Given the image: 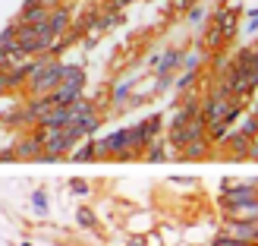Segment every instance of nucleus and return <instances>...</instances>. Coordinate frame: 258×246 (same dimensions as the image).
<instances>
[{
  "label": "nucleus",
  "instance_id": "nucleus-1",
  "mask_svg": "<svg viewBox=\"0 0 258 246\" xmlns=\"http://www.w3.org/2000/svg\"><path fill=\"white\" fill-rule=\"evenodd\" d=\"M32 60L35 63H32L29 79H25V92H29V98H44L60 85L63 63L57 57H32Z\"/></svg>",
  "mask_w": 258,
  "mask_h": 246
},
{
  "label": "nucleus",
  "instance_id": "nucleus-2",
  "mask_svg": "<svg viewBox=\"0 0 258 246\" xmlns=\"http://www.w3.org/2000/svg\"><path fill=\"white\" fill-rule=\"evenodd\" d=\"M82 95H85V70L76 67V63H63V79L47 98L54 101V105H73V101L82 98Z\"/></svg>",
  "mask_w": 258,
  "mask_h": 246
},
{
  "label": "nucleus",
  "instance_id": "nucleus-3",
  "mask_svg": "<svg viewBox=\"0 0 258 246\" xmlns=\"http://www.w3.org/2000/svg\"><path fill=\"white\" fill-rule=\"evenodd\" d=\"M221 209L236 202H255L258 199V180H246V183H224L221 186Z\"/></svg>",
  "mask_w": 258,
  "mask_h": 246
},
{
  "label": "nucleus",
  "instance_id": "nucleus-4",
  "mask_svg": "<svg viewBox=\"0 0 258 246\" xmlns=\"http://www.w3.org/2000/svg\"><path fill=\"white\" fill-rule=\"evenodd\" d=\"M202 136H205V120H202V111H199L189 123L170 129V149H183V145H189V142H196Z\"/></svg>",
  "mask_w": 258,
  "mask_h": 246
},
{
  "label": "nucleus",
  "instance_id": "nucleus-5",
  "mask_svg": "<svg viewBox=\"0 0 258 246\" xmlns=\"http://www.w3.org/2000/svg\"><path fill=\"white\" fill-rule=\"evenodd\" d=\"M179 63H183V51L179 47H167L161 60H158V85L167 88V82L173 79V70H179Z\"/></svg>",
  "mask_w": 258,
  "mask_h": 246
},
{
  "label": "nucleus",
  "instance_id": "nucleus-6",
  "mask_svg": "<svg viewBox=\"0 0 258 246\" xmlns=\"http://www.w3.org/2000/svg\"><path fill=\"white\" fill-rule=\"evenodd\" d=\"M224 234L233 237V240H242V243H258V218L252 221H227L224 224Z\"/></svg>",
  "mask_w": 258,
  "mask_h": 246
},
{
  "label": "nucleus",
  "instance_id": "nucleus-7",
  "mask_svg": "<svg viewBox=\"0 0 258 246\" xmlns=\"http://www.w3.org/2000/svg\"><path fill=\"white\" fill-rule=\"evenodd\" d=\"M47 25H50V32H54L57 38H63V35L70 32V25H73V10H70L67 4H57V7H50Z\"/></svg>",
  "mask_w": 258,
  "mask_h": 246
},
{
  "label": "nucleus",
  "instance_id": "nucleus-8",
  "mask_svg": "<svg viewBox=\"0 0 258 246\" xmlns=\"http://www.w3.org/2000/svg\"><path fill=\"white\" fill-rule=\"evenodd\" d=\"M13 152H16V158H19V161H25V158L35 161L38 155L44 152V145H41V139H38L35 129H29V136H22V139L16 142V145H13Z\"/></svg>",
  "mask_w": 258,
  "mask_h": 246
},
{
  "label": "nucleus",
  "instance_id": "nucleus-9",
  "mask_svg": "<svg viewBox=\"0 0 258 246\" xmlns=\"http://www.w3.org/2000/svg\"><path fill=\"white\" fill-rule=\"evenodd\" d=\"M47 16H50V10L44 4H38V0H25L22 10H19V16H16V22H22V25H38V22H47Z\"/></svg>",
  "mask_w": 258,
  "mask_h": 246
},
{
  "label": "nucleus",
  "instance_id": "nucleus-10",
  "mask_svg": "<svg viewBox=\"0 0 258 246\" xmlns=\"http://www.w3.org/2000/svg\"><path fill=\"white\" fill-rule=\"evenodd\" d=\"M211 25L224 35V41L230 44V41H233V35H236V10H217L214 16H211Z\"/></svg>",
  "mask_w": 258,
  "mask_h": 246
},
{
  "label": "nucleus",
  "instance_id": "nucleus-11",
  "mask_svg": "<svg viewBox=\"0 0 258 246\" xmlns=\"http://www.w3.org/2000/svg\"><path fill=\"white\" fill-rule=\"evenodd\" d=\"M227 221H252V218H258V199L255 202H236V205H227V209H221Z\"/></svg>",
  "mask_w": 258,
  "mask_h": 246
},
{
  "label": "nucleus",
  "instance_id": "nucleus-12",
  "mask_svg": "<svg viewBox=\"0 0 258 246\" xmlns=\"http://www.w3.org/2000/svg\"><path fill=\"white\" fill-rule=\"evenodd\" d=\"M208 149H211V139L202 136L196 142H189V145H183V152H179V158L183 161H196V158H208Z\"/></svg>",
  "mask_w": 258,
  "mask_h": 246
},
{
  "label": "nucleus",
  "instance_id": "nucleus-13",
  "mask_svg": "<svg viewBox=\"0 0 258 246\" xmlns=\"http://www.w3.org/2000/svg\"><path fill=\"white\" fill-rule=\"evenodd\" d=\"M145 149H148V152H145V161H151V164H161V161H167V158H170V155L164 152V145H161V142H148Z\"/></svg>",
  "mask_w": 258,
  "mask_h": 246
},
{
  "label": "nucleus",
  "instance_id": "nucleus-14",
  "mask_svg": "<svg viewBox=\"0 0 258 246\" xmlns=\"http://www.w3.org/2000/svg\"><path fill=\"white\" fill-rule=\"evenodd\" d=\"M239 133H242V136H249V139H255V136H258V111L252 114V117H246V123L239 126Z\"/></svg>",
  "mask_w": 258,
  "mask_h": 246
},
{
  "label": "nucleus",
  "instance_id": "nucleus-15",
  "mask_svg": "<svg viewBox=\"0 0 258 246\" xmlns=\"http://www.w3.org/2000/svg\"><path fill=\"white\" fill-rule=\"evenodd\" d=\"M186 16H189V25H196V29H199V25H202V29H205V10L196 4V7H189L186 10Z\"/></svg>",
  "mask_w": 258,
  "mask_h": 246
},
{
  "label": "nucleus",
  "instance_id": "nucleus-16",
  "mask_svg": "<svg viewBox=\"0 0 258 246\" xmlns=\"http://www.w3.org/2000/svg\"><path fill=\"white\" fill-rule=\"evenodd\" d=\"M70 158L73 161H95V142H88V145H82L79 152H73Z\"/></svg>",
  "mask_w": 258,
  "mask_h": 246
},
{
  "label": "nucleus",
  "instance_id": "nucleus-17",
  "mask_svg": "<svg viewBox=\"0 0 258 246\" xmlns=\"http://www.w3.org/2000/svg\"><path fill=\"white\" fill-rule=\"evenodd\" d=\"M76 221H79L82 227H88V230H92V227H95V212H92V209H85V205H82V209L76 212Z\"/></svg>",
  "mask_w": 258,
  "mask_h": 246
},
{
  "label": "nucleus",
  "instance_id": "nucleus-18",
  "mask_svg": "<svg viewBox=\"0 0 258 246\" xmlns=\"http://www.w3.org/2000/svg\"><path fill=\"white\" fill-rule=\"evenodd\" d=\"M196 79H199V73H196V70H183V76L176 79V88H179V92H186V88L196 82Z\"/></svg>",
  "mask_w": 258,
  "mask_h": 246
},
{
  "label": "nucleus",
  "instance_id": "nucleus-19",
  "mask_svg": "<svg viewBox=\"0 0 258 246\" xmlns=\"http://www.w3.org/2000/svg\"><path fill=\"white\" fill-rule=\"evenodd\" d=\"M129 88H133V82H120V85H113V105H123L126 101V95H129Z\"/></svg>",
  "mask_w": 258,
  "mask_h": 246
},
{
  "label": "nucleus",
  "instance_id": "nucleus-20",
  "mask_svg": "<svg viewBox=\"0 0 258 246\" xmlns=\"http://www.w3.org/2000/svg\"><path fill=\"white\" fill-rule=\"evenodd\" d=\"M32 205H35V212L44 215V212H47V192H44V189H35V192H32Z\"/></svg>",
  "mask_w": 258,
  "mask_h": 246
},
{
  "label": "nucleus",
  "instance_id": "nucleus-21",
  "mask_svg": "<svg viewBox=\"0 0 258 246\" xmlns=\"http://www.w3.org/2000/svg\"><path fill=\"white\" fill-rule=\"evenodd\" d=\"M129 4H133V0H104V7H101V10H110V13H123Z\"/></svg>",
  "mask_w": 258,
  "mask_h": 246
},
{
  "label": "nucleus",
  "instance_id": "nucleus-22",
  "mask_svg": "<svg viewBox=\"0 0 258 246\" xmlns=\"http://www.w3.org/2000/svg\"><path fill=\"white\" fill-rule=\"evenodd\" d=\"M211 246H252V243H242V240H233V237H227V234H221Z\"/></svg>",
  "mask_w": 258,
  "mask_h": 246
},
{
  "label": "nucleus",
  "instance_id": "nucleus-23",
  "mask_svg": "<svg viewBox=\"0 0 258 246\" xmlns=\"http://www.w3.org/2000/svg\"><path fill=\"white\" fill-rule=\"evenodd\" d=\"M183 67H186V70H196V73H199V67H202V54H189V57L183 54Z\"/></svg>",
  "mask_w": 258,
  "mask_h": 246
},
{
  "label": "nucleus",
  "instance_id": "nucleus-24",
  "mask_svg": "<svg viewBox=\"0 0 258 246\" xmlns=\"http://www.w3.org/2000/svg\"><path fill=\"white\" fill-rule=\"evenodd\" d=\"M70 189L76 192V196H88V183H85V180H70Z\"/></svg>",
  "mask_w": 258,
  "mask_h": 246
},
{
  "label": "nucleus",
  "instance_id": "nucleus-25",
  "mask_svg": "<svg viewBox=\"0 0 258 246\" xmlns=\"http://www.w3.org/2000/svg\"><path fill=\"white\" fill-rule=\"evenodd\" d=\"M173 7L176 10H189V7H196V0H173Z\"/></svg>",
  "mask_w": 258,
  "mask_h": 246
},
{
  "label": "nucleus",
  "instance_id": "nucleus-26",
  "mask_svg": "<svg viewBox=\"0 0 258 246\" xmlns=\"http://www.w3.org/2000/svg\"><path fill=\"white\" fill-rule=\"evenodd\" d=\"M4 95H10V85H7V76L0 73V98H4Z\"/></svg>",
  "mask_w": 258,
  "mask_h": 246
},
{
  "label": "nucleus",
  "instance_id": "nucleus-27",
  "mask_svg": "<svg viewBox=\"0 0 258 246\" xmlns=\"http://www.w3.org/2000/svg\"><path fill=\"white\" fill-rule=\"evenodd\" d=\"M246 51H249V57H252V60H255V67H258V41H255V44H249V47H246Z\"/></svg>",
  "mask_w": 258,
  "mask_h": 246
},
{
  "label": "nucleus",
  "instance_id": "nucleus-28",
  "mask_svg": "<svg viewBox=\"0 0 258 246\" xmlns=\"http://www.w3.org/2000/svg\"><path fill=\"white\" fill-rule=\"evenodd\" d=\"M38 4H44V7L50 10V7H57V4H63V0H38Z\"/></svg>",
  "mask_w": 258,
  "mask_h": 246
},
{
  "label": "nucleus",
  "instance_id": "nucleus-29",
  "mask_svg": "<svg viewBox=\"0 0 258 246\" xmlns=\"http://www.w3.org/2000/svg\"><path fill=\"white\" fill-rule=\"evenodd\" d=\"M7 70V57H0V73H4Z\"/></svg>",
  "mask_w": 258,
  "mask_h": 246
},
{
  "label": "nucleus",
  "instance_id": "nucleus-30",
  "mask_svg": "<svg viewBox=\"0 0 258 246\" xmlns=\"http://www.w3.org/2000/svg\"><path fill=\"white\" fill-rule=\"evenodd\" d=\"M19 246H32V243H19Z\"/></svg>",
  "mask_w": 258,
  "mask_h": 246
}]
</instances>
